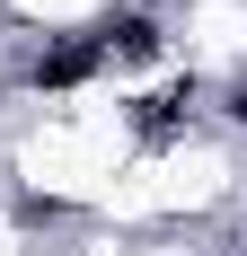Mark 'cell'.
I'll list each match as a JSON object with an SVG mask.
<instances>
[{
	"label": "cell",
	"instance_id": "1",
	"mask_svg": "<svg viewBox=\"0 0 247 256\" xmlns=\"http://www.w3.org/2000/svg\"><path fill=\"white\" fill-rule=\"evenodd\" d=\"M98 62H106V53H98V36H88V44H53L44 62H36V88H80Z\"/></svg>",
	"mask_w": 247,
	"mask_h": 256
},
{
	"label": "cell",
	"instance_id": "2",
	"mask_svg": "<svg viewBox=\"0 0 247 256\" xmlns=\"http://www.w3.org/2000/svg\"><path fill=\"white\" fill-rule=\"evenodd\" d=\"M98 53H124V62H142V53H159V26L142 18V9H124V18L98 26Z\"/></svg>",
	"mask_w": 247,
	"mask_h": 256
}]
</instances>
